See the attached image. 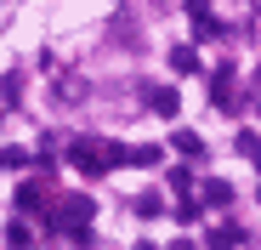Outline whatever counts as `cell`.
Segmentation results:
<instances>
[{
	"label": "cell",
	"instance_id": "cell-1",
	"mask_svg": "<svg viewBox=\"0 0 261 250\" xmlns=\"http://www.w3.org/2000/svg\"><path fill=\"white\" fill-rule=\"evenodd\" d=\"M97 216V205H91V193H68L57 211H51V222L57 228H68V233H85V222Z\"/></svg>",
	"mask_w": 261,
	"mask_h": 250
},
{
	"label": "cell",
	"instance_id": "cell-2",
	"mask_svg": "<svg viewBox=\"0 0 261 250\" xmlns=\"http://www.w3.org/2000/svg\"><path fill=\"white\" fill-rule=\"evenodd\" d=\"M148 108H153V114H165V119H176V108H182V97L170 91V86H148Z\"/></svg>",
	"mask_w": 261,
	"mask_h": 250
},
{
	"label": "cell",
	"instance_id": "cell-3",
	"mask_svg": "<svg viewBox=\"0 0 261 250\" xmlns=\"http://www.w3.org/2000/svg\"><path fill=\"white\" fill-rule=\"evenodd\" d=\"M239 244H244V228H239V222L210 228V250H239Z\"/></svg>",
	"mask_w": 261,
	"mask_h": 250
},
{
	"label": "cell",
	"instance_id": "cell-4",
	"mask_svg": "<svg viewBox=\"0 0 261 250\" xmlns=\"http://www.w3.org/2000/svg\"><path fill=\"white\" fill-rule=\"evenodd\" d=\"M216 108H233V68H216Z\"/></svg>",
	"mask_w": 261,
	"mask_h": 250
},
{
	"label": "cell",
	"instance_id": "cell-5",
	"mask_svg": "<svg viewBox=\"0 0 261 250\" xmlns=\"http://www.w3.org/2000/svg\"><path fill=\"white\" fill-rule=\"evenodd\" d=\"M170 68H176V74H193V68H199V52H193V46H176V52H170Z\"/></svg>",
	"mask_w": 261,
	"mask_h": 250
},
{
	"label": "cell",
	"instance_id": "cell-6",
	"mask_svg": "<svg viewBox=\"0 0 261 250\" xmlns=\"http://www.w3.org/2000/svg\"><path fill=\"white\" fill-rule=\"evenodd\" d=\"M17 205H23V211H40V205H46V188L23 182V188H17Z\"/></svg>",
	"mask_w": 261,
	"mask_h": 250
},
{
	"label": "cell",
	"instance_id": "cell-7",
	"mask_svg": "<svg viewBox=\"0 0 261 250\" xmlns=\"http://www.w3.org/2000/svg\"><path fill=\"white\" fill-rule=\"evenodd\" d=\"M227 199H233V188H227V182H216V177L204 182V205H227Z\"/></svg>",
	"mask_w": 261,
	"mask_h": 250
},
{
	"label": "cell",
	"instance_id": "cell-8",
	"mask_svg": "<svg viewBox=\"0 0 261 250\" xmlns=\"http://www.w3.org/2000/svg\"><path fill=\"white\" fill-rule=\"evenodd\" d=\"M176 154H193V159H199V154H204V142H199L193 131H176Z\"/></svg>",
	"mask_w": 261,
	"mask_h": 250
},
{
	"label": "cell",
	"instance_id": "cell-9",
	"mask_svg": "<svg viewBox=\"0 0 261 250\" xmlns=\"http://www.w3.org/2000/svg\"><path fill=\"white\" fill-rule=\"evenodd\" d=\"M233 148H239V154H261V142H255V131H239V137H233Z\"/></svg>",
	"mask_w": 261,
	"mask_h": 250
},
{
	"label": "cell",
	"instance_id": "cell-10",
	"mask_svg": "<svg viewBox=\"0 0 261 250\" xmlns=\"http://www.w3.org/2000/svg\"><path fill=\"white\" fill-rule=\"evenodd\" d=\"M137 211H142V216H153V211H165V199H159V193H142V199H137Z\"/></svg>",
	"mask_w": 261,
	"mask_h": 250
},
{
	"label": "cell",
	"instance_id": "cell-11",
	"mask_svg": "<svg viewBox=\"0 0 261 250\" xmlns=\"http://www.w3.org/2000/svg\"><path fill=\"white\" fill-rule=\"evenodd\" d=\"M170 250H193V239H176V244H170Z\"/></svg>",
	"mask_w": 261,
	"mask_h": 250
},
{
	"label": "cell",
	"instance_id": "cell-12",
	"mask_svg": "<svg viewBox=\"0 0 261 250\" xmlns=\"http://www.w3.org/2000/svg\"><path fill=\"white\" fill-rule=\"evenodd\" d=\"M250 103H255V108H261V80H255V97H250Z\"/></svg>",
	"mask_w": 261,
	"mask_h": 250
},
{
	"label": "cell",
	"instance_id": "cell-13",
	"mask_svg": "<svg viewBox=\"0 0 261 250\" xmlns=\"http://www.w3.org/2000/svg\"><path fill=\"white\" fill-rule=\"evenodd\" d=\"M137 250H153V244H137Z\"/></svg>",
	"mask_w": 261,
	"mask_h": 250
}]
</instances>
